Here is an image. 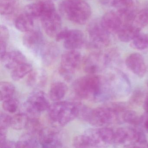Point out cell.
<instances>
[{
    "label": "cell",
    "mask_w": 148,
    "mask_h": 148,
    "mask_svg": "<svg viewBox=\"0 0 148 148\" xmlns=\"http://www.w3.org/2000/svg\"><path fill=\"white\" fill-rule=\"evenodd\" d=\"M33 70L32 65L26 62L12 70L11 77L14 81H19L29 74Z\"/></svg>",
    "instance_id": "24"
},
{
    "label": "cell",
    "mask_w": 148,
    "mask_h": 148,
    "mask_svg": "<svg viewBox=\"0 0 148 148\" xmlns=\"http://www.w3.org/2000/svg\"><path fill=\"white\" fill-rule=\"evenodd\" d=\"M143 107L145 111L148 113V94L145 99Z\"/></svg>",
    "instance_id": "39"
},
{
    "label": "cell",
    "mask_w": 148,
    "mask_h": 148,
    "mask_svg": "<svg viewBox=\"0 0 148 148\" xmlns=\"http://www.w3.org/2000/svg\"><path fill=\"white\" fill-rule=\"evenodd\" d=\"M130 46L133 49L140 51L148 49V34L140 33L131 41Z\"/></svg>",
    "instance_id": "30"
},
{
    "label": "cell",
    "mask_w": 148,
    "mask_h": 148,
    "mask_svg": "<svg viewBox=\"0 0 148 148\" xmlns=\"http://www.w3.org/2000/svg\"><path fill=\"white\" fill-rule=\"evenodd\" d=\"M83 104L80 102L58 101L51 105L48 116L55 127H62L79 117Z\"/></svg>",
    "instance_id": "3"
},
{
    "label": "cell",
    "mask_w": 148,
    "mask_h": 148,
    "mask_svg": "<svg viewBox=\"0 0 148 148\" xmlns=\"http://www.w3.org/2000/svg\"><path fill=\"white\" fill-rule=\"evenodd\" d=\"M30 118L24 112H20L12 116L11 127L16 130L26 128Z\"/></svg>",
    "instance_id": "26"
},
{
    "label": "cell",
    "mask_w": 148,
    "mask_h": 148,
    "mask_svg": "<svg viewBox=\"0 0 148 148\" xmlns=\"http://www.w3.org/2000/svg\"><path fill=\"white\" fill-rule=\"evenodd\" d=\"M34 20L24 12L15 19L14 25L17 30L26 33L34 28Z\"/></svg>",
    "instance_id": "20"
},
{
    "label": "cell",
    "mask_w": 148,
    "mask_h": 148,
    "mask_svg": "<svg viewBox=\"0 0 148 148\" xmlns=\"http://www.w3.org/2000/svg\"><path fill=\"white\" fill-rule=\"evenodd\" d=\"M136 0H110V5L116 8L117 11L122 12L136 9Z\"/></svg>",
    "instance_id": "28"
},
{
    "label": "cell",
    "mask_w": 148,
    "mask_h": 148,
    "mask_svg": "<svg viewBox=\"0 0 148 148\" xmlns=\"http://www.w3.org/2000/svg\"><path fill=\"white\" fill-rule=\"evenodd\" d=\"M55 5L51 0H41L27 5L24 12L34 19H40L51 12L55 11Z\"/></svg>",
    "instance_id": "10"
},
{
    "label": "cell",
    "mask_w": 148,
    "mask_h": 148,
    "mask_svg": "<svg viewBox=\"0 0 148 148\" xmlns=\"http://www.w3.org/2000/svg\"><path fill=\"white\" fill-rule=\"evenodd\" d=\"M18 6V0H0V12L2 15L12 14Z\"/></svg>",
    "instance_id": "29"
},
{
    "label": "cell",
    "mask_w": 148,
    "mask_h": 148,
    "mask_svg": "<svg viewBox=\"0 0 148 148\" xmlns=\"http://www.w3.org/2000/svg\"><path fill=\"white\" fill-rule=\"evenodd\" d=\"M15 92V87L12 83L1 82L0 84L1 101L3 102L13 97Z\"/></svg>",
    "instance_id": "27"
},
{
    "label": "cell",
    "mask_w": 148,
    "mask_h": 148,
    "mask_svg": "<svg viewBox=\"0 0 148 148\" xmlns=\"http://www.w3.org/2000/svg\"><path fill=\"white\" fill-rule=\"evenodd\" d=\"M6 131L0 130V145L3 144L7 140Z\"/></svg>",
    "instance_id": "38"
},
{
    "label": "cell",
    "mask_w": 148,
    "mask_h": 148,
    "mask_svg": "<svg viewBox=\"0 0 148 148\" xmlns=\"http://www.w3.org/2000/svg\"><path fill=\"white\" fill-rule=\"evenodd\" d=\"M82 61L81 53L77 50H68L62 55L59 72L66 80H70Z\"/></svg>",
    "instance_id": "6"
},
{
    "label": "cell",
    "mask_w": 148,
    "mask_h": 148,
    "mask_svg": "<svg viewBox=\"0 0 148 148\" xmlns=\"http://www.w3.org/2000/svg\"><path fill=\"white\" fill-rule=\"evenodd\" d=\"M142 97H143V94H142V92L138 90L133 93L131 99L132 103H137L140 101V99H142Z\"/></svg>",
    "instance_id": "35"
},
{
    "label": "cell",
    "mask_w": 148,
    "mask_h": 148,
    "mask_svg": "<svg viewBox=\"0 0 148 148\" xmlns=\"http://www.w3.org/2000/svg\"><path fill=\"white\" fill-rule=\"evenodd\" d=\"M126 106L125 104L116 102L110 103L95 109H91L86 121L97 127L122 123V114L127 110Z\"/></svg>",
    "instance_id": "2"
},
{
    "label": "cell",
    "mask_w": 148,
    "mask_h": 148,
    "mask_svg": "<svg viewBox=\"0 0 148 148\" xmlns=\"http://www.w3.org/2000/svg\"><path fill=\"white\" fill-rule=\"evenodd\" d=\"M75 96L81 99L103 102L112 97L106 77L88 74L76 79L73 84Z\"/></svg>",
    "instance_id": "1"
},
{
    "label": "cell",
    "mask_w": 148,
    "mask_h": 148,
    "mask_svg": "<svg viewBox=\"0 0 148 148\" xmlns=\"http://www.w3.org/2000/svg\"><path fill=\"white\" fill-rule=\"evenodd\" d=\"M40 20L44 31L50 37H56L61 30L62 21L56 10L46 14Z\"/></svg>",
    "instance_id": "12"
},
{
    "label": "cell",
    "mask_w": 148,
    "mask_h": 148,
    "mask_svg": "<svg viewBox=\"0 0 148 148\" xmlns=\"http://www.w3.org/2000/svg\"><path fill=\"white\" fill-rule=\"evenodd\" d=\"M125 64L128 69L136 76L143 77L147 71V66L143 57L137 53H131L126 58Z\"/></svg>",
    "instance_id": "14"
},
{
    "label": "cell",
    "mask_w": 148,
    "mask_h": 148,
    "mask_svg": "<svg viewBox=\"0 0 148 148\" xmlns=\"http://www.w3.org/2000/svg\"><path fill=\"white\" fill-rule=\"evenodd\" d=\"M1 60L4 67L11 70H13L21 64L27 62L25 56L18 51H12L7 52Z\"/></svg>",
    "instance_id": "17"
},
{
    "label": "cell",
    "mask_w": 148,
    "mask_h": 148,
    "mask_svg": "<svg viewBox=\"0 0 148 148\" xmlns=\"http://www.w3.org/2000/svg\"><path fill=\"white\" fill-rule=\"evenodd\" d=\"M91 46L100 49L107 47L110 42V34L102 27L100 21H94L87 27Z\"/></svg>",
    "instance_id": "8"
},
{
    "label": "cell",
    "mask_w": 148,
    "mask_h": 148,
    "mask_svg": "<svg viewBox=\"0 0 148 148\" xmlns=\"http://www.w3.org/2000/svg\"><path fill=\"white\" fill-rule=\"evenodd\" d=\"M0 148H17V143L14 141L6 140L3 144L0 145Z\"/></svg>",
    "instance_id": "37"
},
{
    "label": "cell",
    "mask_w": 148,
    "mask_h": 148,
    "mask_svg": "<svg viewBox=\"0 0 148 148\" xmlns=\"http://www.w3.org/2000/svg\"><path fill=\"white\" fill-rule=\"evenodd\" d=\"M67 85L61 81H57L52 84L49 90V97L54 102L60 101L64 98L68 91Z\"/></svg>",
    "instance_id": "21"
},
{
    "label": "cell",
    "mask_w": 148,
    "mask_h": 148,
    "mask_svg": "<svg viewBox=\"0 0 148 148\" xmlns=\"http://www.w3.org/2000/svg\"><path fill=\"white\" fill-rule=\"evenodd\" d=\"M47 75L43 70H33L28 74L27 83L32 87H40L45 86L47 81Z\"/></svg>",
    "instance_id": "22"
},
{
    "label": "cell",
    "mask_w": 148,
    "mask_h": 148,
    "mask_svg": "<svg viewBox=\"0 0 148 148\" xmlns=\"http://www.w3.org/2000/svg\"><path fill=\"white\" fill-rule=\"evenodd\" d=\"M7 41L5 40H0V54H1V59L4 57L7 53Z\"/></svg>",
    "instance_id": "36"
},
{
    "label": "cell",
    "mask_w": 148,
    "mask_h": 148,
    "mask_svg": "<svg viewBox=\"0 0 148 148\" xmlns=\"http://www.w3.org/2000/svg\"><path fill=\"white\" fill-rule=\"evenodd\" d=\"M109 66L104 53H96L86 57L84 61V69L88 74H98Z\"/></svg>",
    "instance_id": "9"
},
{
    "label": "cell",
    "mask_w": 148,
    "mask_h": 148,
    "mask_svg": "<svg viewBox=\"0 0 148 148\" xmlns=\"http://www.w3.org/2000/svg\"><path fill=\"white\" fill-rule=\"evenodd\" d=\"M40 146L43 148H60L63 142L60 134L58 131L45 129L38 136Z\"/></svg>",
    "instance_id": "13"
},
{
    "label": "cell",
    "mask_w": 148,
    "mask_h": 148,
    "mask_svg": "<svg viewBox=\"0 0 148 148\" xmlns=\"http://www.w3.org/2000/svg\"><path fill=\"white\" fill-rule=\"evenodd\" d=\"M122 123H125L132 125H137L141 119L136 112L127 109L122 114Z\"/></svg>",
    "instance_id": "31"
},
{
    "label": "cell",
    "mask_w": 148,
    "mask_h": 148,
    "mask_svg": "<svg viewBox=\"0 0 148 148\" xmlns=\"http://www.w3.org/2000/svg\"><path fill=\"white\" fill-rule=\"evenodd\" d=\"M17 143V148H38L41 147L38 137L27 132L23 135Z\"/></svg>",
    "instance_id": "23"
},
{
    "label": "cell",
    "mask_w": 148,
    "mask_h": 148,
    "mask_svg": "<svg viewBox=\"0 0 148 148\" xmlns=\"http://www.w3.org/2000/svg\"><path fill=\"white\" fill-rule=\"evenodd\" d=\"M12 116L5 112H1L0 116V130H7L11 127Z\"/></svg>",
    "instance_id": "33"
},
{
    "label": "cell",
    "mask_w": 148,
    "mask_h": 148,
    "mask_svg": "<svg viewBox=\"0 0 148 148\" xmlns=\"http://www.w3.org/2000/svg\"><path fill=\"white\" fill-rule=\"evenodd\" d=\"M113 97H123L129 94L130 83L124 73L119 70H115L106 77Z\"/></svg>",
    "instance_id": "7"
},
{
    "label": "cell",
    "mask_w": 148,
    "mask_h": 148,
    "mask_svg": "<svg viewBox=\"0 0 148 148\" xmlns=\"http://www.w3.org/2000/svg\"><path fill=\"white\" fill-rule=\"evenodd\" d=\"M51 105L47 94L42 91L36 90L29 95L21 112L30 118H38L41 112L48 110Z\"/></svg>",
    "instance_id": "5"
},
{
    "label": "cell",
    "mask_w": 148,
    "mask_h": 148,
    "mask_svg": "<svg viewBox=\"0 0 148 148\" xmlns=\"http://www.w3.org/2000/svg\"><path fill=\"white\" fill-rule=\"evenodd\" d=\"M147 86H148V83H147Z\"/></svg>",
    "instance_id": "41"
},
{
    "label": "cell",
    "mask_w": 148,
    "mask_h": 148,
    "mask_svg": "<svg viewBox=\"0 0 148 148\" xmlns=\"http://www.w3.org/2000/svg\"><path fill=\"white\" fill-rule=\"evenodd\" d=\"M101 25L110 34H117L123 25V22L117 12L110 11L102 17Z\"/></svg>",
    "instance_id": "15"
},
{
    "label": "cell",
    "mask_w": 148,
    "mask_h": 148,
    "mask_svg": "<svg viewBox=\"0 0 148 148\" xmlns=\"http://www.w3.org/2000/svg\"><path fill=\"white\" fill-rule=\"evenodd\" d=\"M140 31L132 24H126L122 26L117 34L119 40L126 43L132 41L140 33Z\"/></svg>",
    "instance_id": "19"
},
{
    "label": "cell",
    "mask_w": 148,
    "mask_h": 148,
    "mask_svg": "<svg viewBox=\"0 0 148 148\" xmlns=\"http://www.w3.org/2000/svg\"><path fill=\"white\" fill-rule=\"evenodd\" d=\"M59 9L65 18L78 25L85 24L91 14L90 7L84 0H64Z\"/></svg>",
    "instance_id": "4"
},
{
    "label": "cell",
    "mask_w": 148,
    "mask_h": 148,
    "mask_svg": "<svg viewBox=\"0 0 148 148\" xmlns=\"http://www.w3.org/2000/svg\"><path fill=\"white\" fill-rule=\"evenodd\" d=\"M141 31L148 25V9H142L136 12L131 23Z\"/></svg>",
    "instance_id": "25"
},
{
    "label": "cell",
    "mask_w": 148,
    "mask_h": 148,
    "mask_svg": "<svg viewBox=\"0 0 148 148\" xmlns=\"http://www.w3.org/2000/svg\"><path fill=\"white\" fill-rule=\"evenodd\" d=\"M46 43L41 32L34 28L26 33L23 38V43L25 46L37 56H38Z\"/></svg>",
    "instance_id": "11"
},
{
    "label": "cell",
    "mask_w": 148,
    "mask_h": 148,
    "mask_svg": "<svg viewBox=\"0 0 148 148\" xmlns=\"http://www.w3.org/2000/svg\"><path fill=\"white\" fill-rule=\"evenodd\" d=\"M2 106L5 111L9 113H14L17 111L19 105L18 100L12 97L2 102Z\"/></svg>",
    "instance_id": "32"
},
{
    "label": "cell",
    "mask_w": 148,
    "mask_h": 148,
    "mask_svg": "<svg viewBox=\"0 0 148 148\" xmlns=\"http://www.w3.org/2000/svg\"><path fill=\"white\" fill-rule=\"evenodd\" d=\"M9 38V31L7 27L5 26L1 25L0 28V40L7 41Z\"/></svg>",
    "instance_id": "34"
},
{
    "label": "cell",
    "mask_w": 148,
    "mask_h": 148,
    "mask_svg": "<svg viewBox=\"0 0 148 148\" xmlns=\"http://www.w3.org/2000/svg\"><path fill=\"white\" fill-rule=\"evenodd\" d=\"M85 44L84 34L80 30H69L66 38L64 40V46L67 50L81 49Z\"/></svg>",
    "instance_id": "16"
},
{
    "label": "cell",
    "mask_w": 148,
    "mask_h": 148,
    "mask_svg": "<svg viewBox=\"0 0 148 148\" xmlns=\"http://www.w3.org/2000/svg\"><path fill=\"white\" fill-rule=\"evenodd\" d=\"M59 54L58 47L55 44L46 42L38 56L45 64L50 65L56 60Z\"/></svg>",
    "instance_id": "18"
},
{
    "label": "cell",
    "mask_w": 148,
    "mask_h": 148,
    "mask_svg": "<svg viewBox=\"0 0 148 148\" xmlns=\"http://www.w3.org/2000/svg\"><path fill=\"white\" fill-rule=\"evenodd\" d=\"M144 126L147 131H148V119L145 122Z\"/></svg>",
    "instance_id": "40"
}]
</instances>
